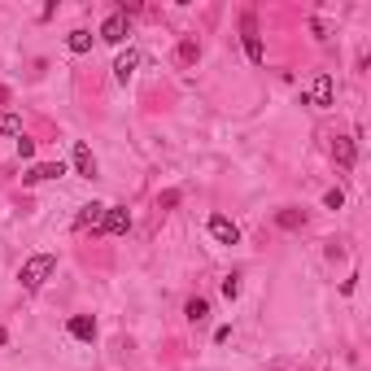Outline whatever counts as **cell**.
<instances>
[{"mask_svg":"<svg viewBox=\"0 0 371 371\" xmlns=\"http://www.w3.org/2000/svg\"><path fill=\"white\" fill-rule=\"evenodd\" d=\"M53 271H57V258H53V254H35V258L22 262V275H18V280H22V289H27V293H35V289H44V280H49Z\"/></svg>","mask_w":371,"mask_h":371,"instance_id":"1","label":"cell"},{"mask_svg":"<svg viewBox=\"0 0 371 371\" xmlns=\"http://www.w3.org/2000/svg\"><path fill=\"white\" fill-rule=\"evenodd\" d=\"M306 105H315V110H328L332 101H337V83H332V75H315L310 79V88H306Z\"/></svg>","mask_w":371,"mask_h":371,"instance_id":"2","label":"cell"},{"mask_svg":"<svg viewBox=\"0 0 371 371\" xmlns=\"http://www.w3.org/2000/svg\"><path fill=\"white\" fill-rule=\"evenodd\" d=\"M245 57L254 66H262L267 62V49H262V35H258V22H254V14H245Z\"/></svg>","mask_w":371,"mask_h":371,"instance_id":"3","label":"cell"},{"mask_svg":"<svg viewBox=\"0 0 371 371\" xmlns=\"http://www.w3.org/2000/svg\"><path fill=\"white\" fill-rule=\"evenodd\" d=\"M210 236L219 245H236V241H241V227L227 219V214H210Z\"/></svg>","mask_w":371,"mask_h":371,"instance_id":"4","label":"cell"},{"mask_svg":"<svg viewBox=\"0 0 371 371\" xmlns=\"http://www.w3.org/2000/svg\"><path fill=\"white\" fill-rule=\"evenodd\" d=\"M101 232H110V236H127V232H131V214H127V206H105V223H101Z\"/></svg>","mask_w":371,"mask_h":371,"instance_id":"5","label":"cell"},{"mask_svg":"<svg viewBox=\"0 0 371 371\" xmlns=\"http://www.w3.org/2000/svg\"><path fill=\"white\" fill-rule=\"evenodd\" d=\"M332 162H337L341 171H350V166L358 162V145H354V136H337V140H332Z\"/></svg>","mask_w":371,"mask_h":371,"instance_id":"6","label":"cell"},{"mask_svg":"<svg viewBox=\"0 0 371 371\" xmlns=\"http://www.w3.org/2000/svg\"><path fill=\"white\" fill-rule=\"evenodd\" d=\"M62 175H66L62 162H40V166H31V171L22 175V184H49V179H62Z\"/></svg>","mask_w":371,"mask_h":371,"instance_id":"7","label":"cell"},{"mask_svg":"<svg viewBox=\"0 0 371 371\" xmlns=\"http://www.w3.org/2000/svg\"><path fill=\"white\" fill-rule=\"evenodd\" d=\"M101 223H105V206H101V201H88V206L79 210V219H75V227H79V232H88V227L97 232Z\"/></svg>","mask_w":371,"mask_h":371,"instance_id":"8","label":"cell"},{"mask_svg":"<svg viewBox=\"0 0 371 371\" xmlns=\"http://www.w3.org/2000/svg\"><path fill=\"white\" fill-rule=\"evenodd\" d=\"M101 40L105 44H123L127 40V18L123 14H110V18L101 22Z\"/></svg>","mask_w":371,"mask_h":371,"instance_id":"9","label":"cell"},{"mask_svg":"<svg viewBox=\"0 0 371 371\" xmlns=\"http://www.w3.org/2000/svg\"><path fill=\"white\" fill-rule=\"evenodd\" d=\"M136 66H140V53H136V49L118 53V62H114V79H118V83H127L131 75H136Z\"/></svg>","mask_w":371,"mask_h":371,"instance_id":"10","label":"cell"},{"mask_svg":"<svg viewBox=\"0 0 371 371\" xmlns=\"http://www.w3.org/2000/svg\"><path fill=\"white\" fill-rule=\"evenodd\" d=\"M75 171H79L83 179H97V158H92L88 145H75Z\"/></svg>","mask_w":371,"mask_h":371,"instance_id":"11","label":"cell"},{"mask_svg":"<svg viewBox=\"0 0 371 371\" xmlns=\"http://www.w3.org/2000/svg\"><path fill=\"white\" fill-rule=\"evenodd\" d=\"M70 337H75V341H92V337H97V319H92V315H75V319H70Z\"/></svg>","mask_w":371,"mask_h":371,"instance_id":"12","label":"cell"},{"mask_svg":"<svg viewBox=\"0 0 371 371\" xmlns=\"http://www.w3.org/2000/svg\"><path fill=\"white\" fill-rule=\"evenodd\" d=\"M275 223H280L284 232H302V227H306V214H302V210H280V214H275Z\"/></svg>","mask_w":371,"mask_h":371,"instance_id":"13","label":"cell"},{"mask_svg":"<svg viewBox=\"0 0 371 371\" xmlns=\"http://www.w3.org/2000/svg\"><path fill=\"white\" fill-rule=\"evenodd\" d=\"M184 315L193 319V323H206V319H210V302H206V297H188Z\"/></svg>","mask_w":371,"mask_h":371,"instance_id":"14","label":"cell"},{"mask_svg":"<svg viewBox=\"0 0 371 371\" xmlns=\"http://www.w3.org/2000/svg\"><path fill=\"white\" fill-rule=\"evenodd\" d=\"M66 49H70V53H88V49H92V31H83V27L70 31V35H66Z\"/></svg>","mask_w":371,"mask_h":371,"instance_id":"15","label":"cell"},{"mask_svg":"<svg viewBox=\"0 0 371 371\" xmlns=\"http://www.w3.org/2000/svg\"><path fill=\"white\" fill-rule=\"evenodd\" d=\"M197 57H201V44H197V40H184V44H179V66H197Z\"/></svg>","mask_w":371,"mask_h":371,"instance_id":"16","label":"cell"},{"mask_svg":"<svg viewBox=\"0 0 371 371\" xmlns=\"http://www.w3.org/2000/svg\"><path fill=\"white\" fill-rule=\"evenodd\" d=\"M0 131H5V136H22V118L18 114H5V118H0Z\"/></svg>","mask_w":371,"mask_h":371,"instance_id":"17","label":"cell"},{"mask_svg":"<svg viewBox=\"0 0 371 371\" xmlns=\"http://www.w3.org/2000/svg\"><path fill=\"white\" fill-rule=\"evenodd\" d=\"M175 206H179V188H166L158 197V210H175Z\"/></svg>","mask_w":371,"mask_h":371,"instance_id":"18","label":"cell"},{"mask_svg":"<svg viewBox=\"0 0 371 371\" xmlns=\"http://www.w3.org/2000/svg\"><path fill=\"white\" fill-rule=\"evenodd\" d=\"M223 297H227V302L241 297V280H236V275H227V280H223Z\"/></svg>","mask_w":371,"mask_h":371,"instance_id":"19","label":"cell"},{"mask_svg":"<svg viewBox=\"0 0 371 371\" xmlns=\"http://www.w3.org/2000/svg\"><path fill=\"white\" fill-rule=\"evenodd\" d=\"M323 206H328V210H341V206H345V193H341V188H332V193H323Z\"/></svg>","mask_w":371,"mask_h":371,"instance_id":"20","label":"cell"},{"mask_svg":"<svg viewBox=\"0 0 371 371\" xmlns=\"http://www.w3.org/2000/svg\"><path fill=\"white\" fill-rule=\"evenodd\" d=\"M18 158H22V162H27V158H35V140L18 136Z\"/></svg>","mask_w":371,"mask_h":371,"instance_id":"21","label":"cell"},{"mask_svg":"<svg viewBox=\"0 0 371 371\" xmlns=\"http://www.w3.org/2000/svg\"><path fill=\"white\" fill-rule=\"evenodd\" d=\"M9 341V332H5V323H0V345H5Z\"/></svg>","mask_w":371,"mask_h":371,"instance_id":"22","label":"cell"}]
</instances>
